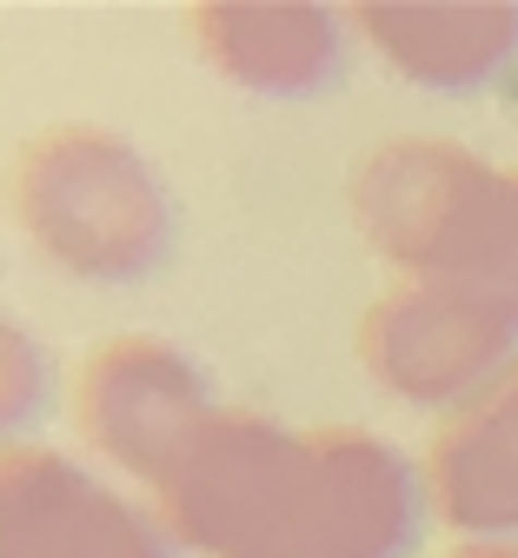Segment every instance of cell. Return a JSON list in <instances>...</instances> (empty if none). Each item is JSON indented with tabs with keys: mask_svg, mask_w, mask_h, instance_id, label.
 Returning a JSON list of instances; mask_svg holds the SVG:
<instances>
[{
	"mask_svg": "<svg viewBox=\"0 0 518 558\" xmlns=\"http://www.w3.org/2000/svg\"><path fill=\"white\" fill-rule=\"evenodd\" d=\"M154 512L200 558H412L432 493L425 459L365 426L219 405L154 478Z\"/></svg>",
	"mask_w": 518,
	"mask_h": 558,
	"instance_id": "obj_1",
	"label": "cell"
},
{
	"mask_svg": "<svg viewBox=\"0 0 518 558\" xmlns=\"http://www.w3.org/2000/svg\"><path fill=\"white\" fill-rule=\"evenodd\" d=\"M186 40L253 100H326L352 66V21L320 0H200L186 8Z\"/></svg>",
	"mask_w": 518,
	"mask_h": 558,
	"instance_id": "obj_7",
	"label": "cell"
},
{
	"mask_svg": "<svg viewBox=\"0 0 518 558\" xmlns=\"http://www.w3.org/2000/svg\"><path fill=\"white\" fill-rule=\"evenodd\" d=\"M446 558H518V538H472V545H453Z\"/></svg>",
	"mask_w": 518,
	"mask_h": 558,
	"instance_id": "obj_11",
	"label": "cell"
},
{
	"mask_svg": "<svg viewBox=\"0 0 518 558\" xmlns=\"http://www.w3.org/2000/svg\"><path fill=\"white\" fill-rule=\"evenodd\" d=\"M346 206L399 287L459 293L518 319V167L438 133H393L352 167Z\"/></svg>",
	"mask_w": 518,
	"mask_h": 558,
	"instance_id": "obj_2",
	"label": "cell"
},
{
	"mask_svg": "<svg viewBox=\"0 0 518 558\" xmlns=\"http://www.w3.org/2000/svg\"><path fill=\"white\" fill-rule=\"evenodd\" d=\"M346 21L399 81L438 100H479L518 66V0H359Z\"/></svg>",
	"mask_w": 518,
	"mask_h": 558,
	"instance_id": "obj_8",
	"label": "cell"
},
{
	"mask_svg": "<svg viewBox=\"0 0 518 558\" xmlns=\"http://www.w3.org/2000/svg\"><path fill=\"white\" fill-rule=\"evenodd\" d=\"M0 558H180V545L160 512L113 493L81 459L14 439L0 465Z\"/></svg>",
	"mask_w": 518,
	"mask_h": 558,
	"instance_id": "obj_6",
	"label": "cell"
},
{
	"mask_svg": "<svg viewBox=\"0 0 518 558\" xmlns=\"http://www.w3.org/2000/svg\"><path fill=\"white\" fill-rule=\"evenodd\" d=\"M8 199L27 246L87 287H140L173 259L180 240L167 173L127 133L94 120L40 126L14 154Z\"/></svg>",
	"mask_w": 518,
	"mask_h": 558,
	"instance_id": "obj_3",
	"label": "cell"
},
{
	"mask_svg": "<svg viewBox=\"0 0 518 558\" xmlns=\"http://www.w3.org/2000/svg\"><path fill=\"white\" fill-rule=\"evenodd\" d=\"M0 339H8V360H0V405H8V426L21 433V426H34V418L53 412V360L21 319H8Z\"/></svg>",
	"mask_w": 518,
	"mask_h": 558,
	"instance_id": "obj_10",
	"label": "cell"
},
{
	"mask_svg": "<svg viewBox=\"0 0 518 558\" xmlns=\"http://www.w3.org/2000/svg\"><path fill=\"white\" fill-rule=\"evenodd\" d=\"M219 412L213 379L186 360V345L160 332H113L73 373V426L113 459L127 478L154 493V478L193 446V433Z\"/></svg>",
	"mask_w": 518,
	"mask_h": 558,
	"instance_id": "obj_4",
	"label": "cell"
},
{
	"mask_svg": "<svg viewBox=\"0 0 518 558\" xmlns=\"http://www.w3.org/2000/svg\"><path fill=\"white\" fill-rule=\"evenodd\" d=\"M359 366L406 405H466L505 366H518V319L459 293L393 287L359 313Z\"/></svg>",
	"mask_w": 518,
	"mask_h": 558,
	"instance_id": "obj_5",
	"label": "cell"
},
{
	"mask_svg": "<svg viewBox=\"0 0 518 558\" xmlns=\"http://www.w3.org/2000/svg\"><path fill=\"white\" fill-rule=\"evenodd\" d=\"M432 519L472 538H518V366L453 405L425 446Z\"/></svg>",
	"mask_w": 518,
	"mask_h": 558,
	"instance_id": "obj_9",
	"label": "cell"
}]
</instances>
